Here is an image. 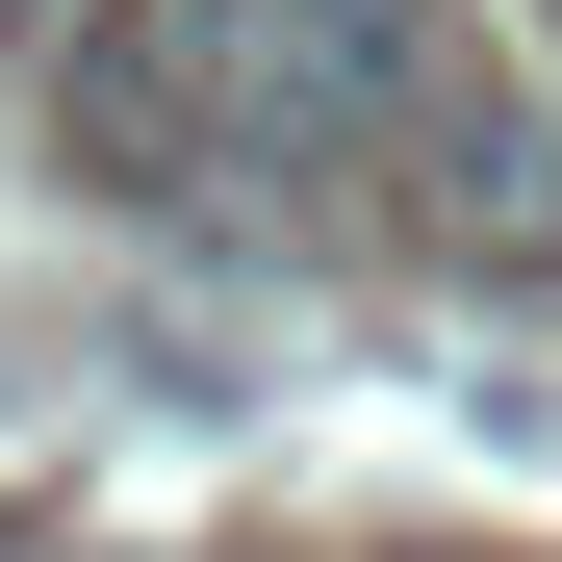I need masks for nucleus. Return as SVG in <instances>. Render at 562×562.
Masks as SVG:
<instances>
[{
  "mask_svg": "<svg viewBox=\"0 0 562 562\" xmlns=\"http://www.w3.org/2000/svg\"><path fill=\"white\" fill-rule=\"evenodd\" d=\"M435 562H486V537H435Z\"/></svg>",
  "mask_w": 562,
  "mask_h": 562,
  "instance_id": "20e7f679",
  "label": "nucleus"
},
{
  "mask_svg": "<svg viewBox=\"0 0 562 562\" xmlns=\"http://www.w3.org/2000/svg\"><path fill=\"white\" fill-rule=\"evenodd\" d=\"M128 52L179 77V128L256 154V179H358L460 103V26L435 0H128Z\"/></svg>",
  "mask_w": 562,
  "mask_h": 562,
  "instance_id": "f257e3e1",
  "label": "nucleus"
},
{
  "mask_svg": "<svg viewBox=\"0 0 562 562\" xmlns=\"http://www.w3.org/2000/svg\"><path fill=\"white\" fill-rule=\"evenodd\" d=\"M77 26H103V0H0V52H77Z\"/></svg>",
  "mask_w": 562,
  "mask_h": 562,
  "instance_id": "7ed1b4c3",
  "label": "nucleus"
},
{
  "mask_svg": "<svg viewBox=\"0 0 562 562\" xmlns=\"http://www.w3.org/2000/svg\"><path fill=\"white\" fill-rule=\"evenodd\" d=\"M409 205H435V256H562V128L460 77V103L409 128Z\"/></svg>",
  "mask_w": 562,
  "mask_h": 562,
  "instance_id": "f03ea898",
  "label": "nucleus"
}]
</instances>
